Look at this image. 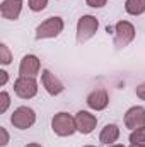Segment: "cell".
I'll return each instance as SVG.
<instances>
[{
  "mask_svg": "<svg viewBox=\"0 0 145 147\" xmlns=\"http://www.w3.org/2000/svg\"><path fill=\"white\" fill-rule=\"evenodd\" d=\"M51 128L58 137H70L77 132L75 116H72L70 113H65V111L56 113L51 120Z\"/></svg>",
  "mask_w": 145,
  "mask_h": 147,
  "instance_id": "obj_1",
  "label": "cell"
},
{
  "mask_svg": "<svg viewBox=\"0 0 145 147\" xmlns=\"http://www.w3.org/2000/svg\"><path fill=\"white\" fill-rule=\"evenodd\" d=\"M63 28H65V24H63L62 17H58V16L48 17L36 28V39H51V38L60 36Z\"/></svg>",
  "mask_w": 145,
  "mask_h": 147,
  "instance_id": "obj_2",
  "label": "cell"
},
{
  "mask_svg": "<svg viewBox=\"0 0 145 147\" xmlns=\"http://www.w3.org/2000/svg\"><path fill=\"white\" fill-rule=\"evenodd\" d=\"M10 123L17 130H28L36 123V113L29 106H19L10 115Z\"/></svg>",
  "mask_w": 145,
  "mask_h": 147,
  "instance_id": "obj_3",
  "label": "cell"
},
{
  "mask_svg": "<svg viewBox=\"0 0 145 147\" xmlns=\"http://www.w3.org/2000/svg\"><path fill=\"white\" fill-rule=\"evenodd\" d=\"M99 29V21L94 16H82L77 22V43H85Z\"/></svg>",
  "mask_w": 145,
  "mask_h": 147,
  "instance_id": "obj_4",
  "label": "cell"
},
{
  "mask_svg": "<svg viewBox=\"0 0 145 147\" xmlns=\"http://www.w3.org/2000/svg\"><path fill=\"white\" fill-rule=\"evenodd\" d=\"M135 39V26L128 21H118L114 24V46L125 48Z\"/></svg>",
  "mask_w": 145,
  "mask_h": 147,
  "instance_id": "obj_5",
  "label": "cell"
},
{
  "mask_svg": "<svg viewBox=\"0 0 145 147\" xmlns=\"http://www.w3.org/2000/svg\"><path fill=\"white\" fill-rule=\"evenodd\" d=\"M14 92L21 98V99H31L38 94V82L34 77H22L19 75V79L14 82Z\"/></svg>",
  "mask_w": 145,
  "mask_h": 147,
  "instance_id": "obj_6",
  "label": "cell"
},
{
  "mask_svg": "<svg viewBox=\"0 0 145 147\" xmlns=\"http://www.w3.org/2000/svg\"><path fill=\"white\" fill-rule=\"evenodd\" d=\"M75 125H77V132H80L84 135H89V134L94 132V128L97 125V118L89 111L80 110L75 115Z\"/></svg>",
  "mask_w": 145,
  "mask_h": 147,
  "instance_id": "obj_7",
  "label": "cell"
},
{
  "mask_svg": "<svg viewBox=\"0 0 145 147\" xmlns=\"http://www.w3.org/2000/svg\"><path fill=\"white\" fill-rule=\"evenodd\" d=\"M41 84H43V87L46 89V92L50 96H58L65 89L63 84H62V80L51 72V70H48V69H44L41 72Z\"/></svg>",
  "mask_w": 145,
  "mask_h": 147,
  "instance_id": "obj_8",
  "label": "cell"
},
{
  "mask_svg": "<svg viewBox=\"0 0 145 147\" xmlns=\"http://www.w3.org/2000/svg\"><path fill=\"white\" fill-rule=\"evenodd\" d=\"M125 127L130 130L145 127V108L144 106H132L125 113Z\"/></svg>",
  "mask_w": 145,
  "mask_h": 147,
  "instance_id": "obj_9",
  "label": "cell"
},
{
  "mask_svg": "<svg viewBox=\"0 0 145 147\" xmlns=\"http://www.w3.org/2000/svg\"><path fill=\"white\" fill-rule=\"evenodd\" d=\"M41 69V62L36 55H24L19 65V75L22 77H36Z\"/></svg>",
  "mask_w": 145,
  "mask_h": 147,
  "instance_id": "obj_10",
  "label": "cell"
},
{
  "mask_svg": "<svg viewBox=\"0 0 145 147\" xmlns=\"http://www.w3.org/2000/svg\"><path fill=\"white\" fill-rule=\"evenodd\" d=\"M85 103H87V106L91 110H96V111L106 110L109 105V96H108V92H106V89H96V91H92L87 96Z\"/></svg>",
  "mask_w": 145,
  "mask_h": 147,
  "instance_id": "obj_11",
  "label": "cell"
},
{
  "mask_svg": "<svg viewBox=\"0 0 145 147\" xmlns=\"http://www.w3.org/2000/svg\"><path fill=\"white\" fill-rule=\"evenodd\" d=\"M22 12V0H3L0 3V14L7 21H17Z\"/></svg>",
  "mask_w": 145,
  "mask_h": 147,
  "instance_id": "obj_12",
  "label": "cell"
},
{
  "mask_svg": "<svg viewBox=\"0 0 145 147\" xmlns=\"http://www.w3.org/2000/svg\"><path fill=\"white\" fill-rule=\"evenodd\" d=\"M118 139H119V127L114 125V123H108V125L101 130V134H99V142L104 144V146L114 144Z\"/></svg>",
  "mask_w": 145,
  "mask_h": 147,
  "instance_id": "obj_13",
  "label": "cell"
},
{
  "mask_svg": "<svg viewBox=\"0 0 145 147\" xmlns=\"http://www.w3.org/2000/svg\"><path fill=\"white\" fill-rule=\"evenodd\" d=\"M125 10L130 16H142L145 12V0H126Z\"/></svg>",
  "mask_w": 145,
  "mask_h": 147,
  "instance_id": "obj_14",
  "label": "cell"
},
{
  "mask_svg": "<svg viewBox=\"0 0 145 147\" xmlns=\"http://www.w3.org/2000/svg\"><path fill=\"white\" fill-rule=\"evenodd\" d=\"M130 144H145V127L132 130V134H130Z\"/></svg>",
  "mask_w": 145,
  "mask_h": 147,
  "instance_id": "obj_15",
  "label": "cell"
},
{
  "mask_svg": "<svg viewBox=\"0 0 145 147\" xmlns=\"http://www.w3.org/2000/svg\"><path fill=\"white\" fill-rule=\"evenodd\" d=\"M0 63L2 65H10L12 63V53L5 43H0Z\"/></svg>",
  "mask_w": 145,
  "mask_h": 147,
  "instance_id": "obj_16",
  "label": "cell"
},
{
  "mask_svg": "<svg viewBox=\"0 0 145 147\" xmlns=\"http://www.w3.org/2000/svg\"><path fill=\"white\" fill-rule=\"evenodd\" d=\"M28 5L33 12H41L46 9L48 5V0H28Z\"/></svg>",
  "mask_w": 145,
  "mask_h": 147,
  "instance_id": "obj_17",
  "label": "cell"
},
{
  "mask_svg": "<svg viewBox=\"0 0 145 147\" xmlns=\"http://www.w3.org/2000/svg\"><path fill=\"white\" fill-rule=\"evenodd\" d=\"M10 106V96L7 91H2L0 92V113H5Z\"/></svg>",
  "mask_w": 145,
  "mask_h": 147,
  "instance_id": "obj_18",
  "label": "cell"
},
{
  "mask_svg": "<svg viewBox=\"0 0 145 147\" xmlns=\"http://www.w3.org/2000/svg\"><path fill=\"white\" fill-rule=\"evenodd\" d=\"M9 144V132L5 127H0V147H5Z\"/></svg>",
  "mask_w": 145,
  "mask_h": 147,
  "instance_id": "obj_19",
  "label": "cell"
},
{
  "mask_svg": "<svg viewBox=\"0 0 145 147\" xmlns=\"http://www.w3.org/2000/svg\"><path fill=\"white\" fill-rule=\"evenodd\" d=\"M106 2H108V0H85V3H87L89 7H92V9H101V7L106 5Z\"/></svg>",
  "mask_w": 145,
  "mask_h": 147,
  "instance_id": "obj_20",
  "label": "cell"
},
{
  "mask_svg": "<svg viewBox=\"0 0 145 147\" xmlns=\"http://www.w3.org/2000/svg\"><path fill=\"white\" fill-rule=\"evenodd\" d=\"M135 92H137V96H138L140 99H144V101H145V82H142L140 86H137Z\"/></svg>",
  "mask_w": 145,
  "mask_h": 147,
  "instance_id": "obj_21",
  "label": "cell"
},
{
  "mask_svg": "<svg viewBox=\"0 0 145 147\" xmlns=\"http://www.w3.org/2000/svg\"><path fill=\"white\" fill-rule=\"evenodd\" d=\"M7 80H9V74L5 72V70H0V86L3 87L7 84Z\"/></svg>",
  "mask_w": 145,
  "mask_h": 147,
  "instance_id": "obj_22",
  "label": "cell"
},
{
  "mask_svg": "<svg viewBox=\"0 0 145 147\" xmlns=\"http://www.w3.org/2000/svg\"><path fill=\"white\" fill-rule=\"evenodd\" d=\"M24 147H43L41 144H36V142H31V144H26Z\"/></svg>",
  "mask_w": 145,
  "mask_h": 147,
  "instance_id": "obj_23",
  "label": "cell"
},
{
  "mask_svg": "<svg viewBox=\"0 0 145 147\" xmlns=\"http://www.w3.org/2000/svg\"><path fill=\"white\" fill-rule=\"evenodd\" d=\"M130 147H145V144H130Z\"/></svg>",
  "mask_w": 145,
  "mask_h": 147,
  "instance_id": "obj_24",
  "label": "cell"
},
{
  "mask_svg": "<svg viewBox=\"0 0 145 147\" xmlns=\"http://www.w3.org/2000/svg\"><path fill=\"white\" fill-rule=\"evenodd\" d=\"M108 147H125V146H121V144H111V146H108Z\"/></svg>",
  "mask_w": 145,
  "mask_h": 147,
  "instance_id": "obj_25",
  "label": "cell"
},
{
  "mask_svg": "<svg viewBox=\"0 0 145 147\" xmlns=\"http://www.w3.org/2000/svg\"><path fill=\"white\" fill-rule=\"evenodd\" d=\"M84 147H94V146H84Z\"/></svg>",
  "mask_w": 145,
  "mask_h": 147,
  "instance_id": "obj_26",
  "label": "cell"
}]
</instances>
